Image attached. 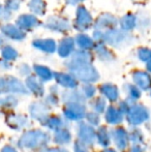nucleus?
I'll return each mask as SVG.
<instances>
[{"instance_id":"nucleus-1","label":"nucleus","mask_w":151,"mask_h":152,"mask_svg":"<svg viewBox=\"0 0 151 152\" xmlns=\"http://www.w3.org/2000/svg\"><path fill=\"white\" fill-rule=\"evenodd\" d=\"M66 66L69 68L71 75L77 79V81H81L86 84L96 82L99 79L98 72L91 63H84V62H77L69 60L66 62Z\"/></svg>"},{"instance_id":"nucleus-2","label":"nucleus","mask_w":151,"mask_h":152,"mask_svg":"<svg viewBox=\"0 0 151 152\" xmlns=\"http://www.w3.org/2000/svg\"><path fill=\"white\" fill-rule=\"evenodd\" d=\"M50 141V136L40 129H31L24 132L18 141V145L23 149H36L44 147Z\"/></svg>"},{"instance_id":"nucleus-3","label":"nucleus","mask_w":151,"mask_h":152,"mask_svg":"<svg viewBox=\"0 0 151 152\" xmlns=\"http://www.w3.org/2000/svg\"><path fill=\"white\" fill-rule=\"evenodd\" d=\"M103 39L110 46L115 48H121L131 44L133 37L129 35L128 32L123 31L122 29H111L104 32Z\"/></svg>"},{"instance_id":"nucleus-4","label":"nucleus","mask_w":151,"mask_h":152,"mask_svg":"<svg viewBox=\"0 0 151 152\" xmlns=\"http://www.w3.org/2000/svg\"><path fill=\"white\" fill-rule=\"evenodd\" d=\"M6 93H19V94H27L26 86L21 82L19 79L12 76H4L0 77V94Z\"/></svg>"},{"instance_id":"nucleus-5","label":"nucleus","mask_w":151,"mask_h":152,"mask_svg":"<svg viewBox=\"0 0 151 152\" xmlns=\"http://www.w3.org/2000/svg\"><path fill=\"white\" fill-rule=\"evenodd\" d=\"M128 123L133 126H138L149 119V112L143 104H133L126 114Z\"/></svg>"},{"instance_id":"nucleus-6","label":"nucleus","mask_w":151,"mask_h":152,"mask_svg":"<svg viewBox=\"0 0 151 152\" xmlns=\"http://www.w3.org/2000/svg\"><path fill=\"white\" fill-rule=\"evenodd\" d=\"M63 115L67 120L79 121L86 116V108L82 102H69L65 104Z\"/></svg>"},{"instance_id":"nucleus-7","label":"nucleus","mask_w":151,"mask_h":152,"mask_svg":"<svg viewBox=\"0 0 151 152\" xmlns=\"http://www.w3.org/2000/svg\"><path fill=\"white\" fill-rule=\"evenodd\" d=\"M78 139L79 142L85 146H93L96 141V132L94 127L86 123H80L78 126Z\"/></svg>"},{"instance_id":"nucleus-8","label":"nucleus","mask_w":151,"mask_h":152,"mask_svg":"<svg viewBox=\"0 0 151 152\" xmlns=\"http://www.w3.org/2000/svg\"><path fill=\"white\" fill-rule=\"evenodd\" d=\"M93 25V20L90 12L80 5L77 8V15L75 19V28L79 31H86Z\"/></svg>"},{"instance_id":"nucleus-9","label":"nucleus","mask_w":151,"mask_h":152,"mask_svg":"<svg viewBox=\"0 0 151 152\" xmlns=\"http://www.w3.org/2000/svg\"><path fill=\"white\" fill-rule=\"evenodd\" d=\"M29 112L33 119L39 121L42 124L46 123V121L50 117L49 116V107L46 102H32L29 107Z\"/></svg>"},{"instance_id":"nucleus-10","label":"nucleus","mask_w":151,"mask_h":152,"mask_svg":"<svg viewBox=\"0 0 151 152\" xmlns=\"http://www.w3.org/2000/svg\"><path fill=\"white\" fill-rule=\"evenodd\" d=\"M111 137L115 143V146L119 150L122 151L127 148L129 144V134L124 127H121V126L115 127L111 132Z\"/></svg>"},{"instance_id":"nucleus-11","label":"nucleus","mask_w":151,"mask_h":152,"mask_svg":"<svg viewBox=\"0 0 151 152\" xmlns=\"http://www.w3.org/2000/svg\"><path fill=\"white\" fill-rule=\"evenodd\" d=\"M118 24V20L111 14H104L101 17L97 18V21L95 22L94 27L95 30L106 32L108 30L114 29Z\"/></svg>"},{"instance_id":"nucleus-12","label":"nucleus","mask_w":151,"mask_h":152,"mask_svg":"<svg viewBox=\"0 0 151 152\" xmlns=\"http://www.w3.org/2000/svg\"><path fill=\"white\" fill-rule=\"evenodd\" d=\"M44 26L50 30L55 32H66L71 29V24L69 20L62 17H51L47 20Z\"/></svg>"},{"instance_id":"nucleus-13","label":"nucleus","mask_w":151,"mask_h":152,"mask_svg":"<svg viewBox=\"0 0 151 152\" xmlns=\"http://www.w3.org/2000/svg\"><path fill=\"white\" fill-rule=\"evenodd\" d=\"M16 25L23 31H29L36 28L40 25V22L34 15H21L16 21Z\"/></svg>"},{"instance_id":"nucleus-14","label":"nucleus","mask_w":151,"mask_h":152,"mask_svg":"<svg viewBox=\"0 0 151 152\" xmlns=\"http://www.w3.org/2000/svg\"><path fill=\"white\" fill-rule=\"evenodd\" d=\"M133 82L140 90H149L151 89V76L148 72L137 70L133 74Z\"/></svg>"},{"instance_id":"nucleus-15","label":"nucleus","mask_w":151,"mask_h":152,"mask_svg":"<svg viewBox=\"0 0 151 152\" xmlns=\"http://www.w3.org/2000/svg\"><path fill=\"white\" fill-rule=\"evenodd\" d=\"M0 30L6 37L12 40H23L26 36V33L21 30L17 25L3 24L0 26Z\"/></svg>"},{"instance_id":"nucleus-16","label":"nucleus","mask_w":151,"mask_h":152,"mask_svg":"<svg viewBox=\"0 0 151 152\" xmlns=\"http://www.w3.org/2000/svg\"><path fill=\"white\" fill-rule=\"evenodd\" d=\"M54 79L57 84L67 89H75L78 86V81L73 75L65 74V72H55Z\"/></svg>"},{"instance_id":"nucleus-17","label":"nucleus","mask_w":151,"mask_h":152,"mask_svg":"<svg viewBox=\"0 0 151 152\" xmlns=\"http://www.w3.org/2000/svg\"><path fill=\"white\" fill-rule=\"evenodd\" d=\"M25 86L29 91L36 96H42L44 94V88L42 82L34 76H29L25 81Z\"/></svg>"},{"instance_id":"nucleus-18","label":"nucleus","mask_w":151,"mask_h":152,"mask_svg":"<svg viewBox=\"0 0 151 152\" xmlns=\"http://www.w3.org/2000/svg\"><path fill=\"white\" fill-rule=\"evenodd\" d=\"M75 39H73L71 37L62 38L58 45V49H57L59 56L62 57V58L69 57L71 53L74 52V50H75Z\"/></svg>"},{"instance_id":"nucleus-19","label":"nucleus","mask_w":151,"mask_h":152,"mask_svg":"<svg viewBox=\"0 0 151 152\" xmlns=\"http://www.w3.org/2000/svg\"><path fill=\"white\" fill-rule=\"evenodd\" d=\"M99 92L111 102H117L119 98L118 88H117V86H115L114 84H111V83H106V84L101 85L99 87Z\"/></svg>"},{"instance_id":"nucleus-20","label":"nucleus","mask_w":151,"mask_h":152,"mask_svg":"<svg viewBox=\"0 0 151 152\" xmlns=\"http://www.w3.org/2000/svg\"><path fill=\"white\" fill-rule=\"evenodd\" d=\"M105 119L109 124L117 125V124H120L123 121V114L119 111L117 107L110 106L109 108H107V111H106Z\"/></svg>"},{"instance_id":"nucleus-21","label":"nucleus","mask_w":151,"mask_h":152,"mask_svg":"<svg viewBox=\"0 0 151 152\" xmlns=\"http://www.w3.org/2000/svg\"><path fill=\"white\" fill-rule=\"evenodd\" d=\"M32 46L39 51L44 53H54L56 51V42L52 38H44V39L33 40Z\"/></svg>"},{"instance_id":"nucleus-22","label":"nucleus","mask_w":151,"mask_h":152,"mask_svg":"<svg viewBox=\"0 0 151 152\" xmlns=\"http://www.w3.org/2000/svg\"><path fill=\"white\" fill-rule=\"evenodd\" d=\"M28 117L21 114H12L7 118V124L14 129H21L28 125Z\"/></svg>"},{"instance_id":"nucleus-23","label":"nucleus","mask_w":151,"mask_h":152,"mask_svg":"<svg viewBox=\"0 0 151 152\" xmlns=\"http://www.w3.org/2000/svg\"><path fill=\"white\" fill-rule=\"evenodd\" d=\"M53 140L56 144L58 145H64L69 144L71 141V134L66 127H60L58 129L55 130L54 137H53Z\"/></svg>"},{"instance_id":"nucleus-24","label":"nucleus","mask_w":151,"mask_h":152,"mask_svg":"<svg viewBox=\"0 0 151 152\" xmlns=\"http://www.w3.org/2000/svg\"><path fill=\"white\" fill-rule=\"evenodd\" d=\"M94 50L96 55L98 56L99 60L101 61H106V62H110V61H113L115 59L114 54L103 44H97L96 46L94 47Z\"/></svg>"},{"instance_id":"nucleus-25","label":"nucleus","mask_w":151,"mask_h":152,"mask_svg":"<svg viewBox=\"0 0 151 152\" xmlns=\"http://www.w3.org/2000/svg\"><path fill=\"white\" fill-rule=\"evenodd\" d=\"M33 70L35 72L38 79H39L42 82H48V81L52 80V79L54 78V74L51 72L50 68L44 65L35 64V65L33 66Z\"/></svg>"},{"instance_id":"nucleus-26","label":"nucleus","mask_w":151,"mask_h":152,"mask_svg":"<svg viewBox=\"0 0 151 152\" xmlns=\"http://www.w3.org/2000/svg\"><path fill=\"white\" fill-rule=\"evenodd\" d=\"M96 140L99 145L103 147H108L111 143V134L106 126L101 125L98 127L96 132Z\"/></svg>"},{"instance_id":"nucleus-27","label":"nucleus","mask_w":151,"mask_h":152,"mask_svg":"<svg viewBox=\"0 0 151 152\" xmlns=\"http://www.w3.org/2000/svg\"><path fill=\"white\" fill-rule=\"evenodd\" d=\"M75 42L78 45V47L81 49V50H90L94 47V42H93V39L91 37H89L88 35L84 33H80L76 36L75 38Z\"/></svg>"},{"instance_id":"nucleus-28","label":"nucleus","mask_w":151,"mask_h":152,"mask_svg":"<svg viewBox=\"0 0 151 152\" xmlns=\"http://www.w3.org/2000/svg\"><path fill=\"white\" fill-rule=\"evenodd\" d=\"M62 99L64 100L65 104H69V102H82V104H84L85 96L83 95L82 91L71 90L69 92H63Z\"/></svg>"},{"instance_id":"nucleus-29","label":"nucleus","mask_w":151,"mask_h":152,"mask_svg":"<svg viewBox=\"0 0 151 152\" xmlns=\"http://www.w3.org/2000/svg\"><path fill=\"white\" fill-rule=\"evenodd\" d=\"M137 25V18L135 15L127 14L124 17H122L120 20V26L121 29L125 32H128L133 30Z\"/></svg>"},{"instance_id":"nucleus-30","label":"nucleus","mask_w":151,"mask_h":152,"mask_svg":"<svg viewBox=\"0 0 151 152\" xmlns=\"http://www.w3.org/2000/svg\"><path fill=\"white\" fill-rule=\"evenodd\" d=\"M29 8L34 15L42 16L46 12V2L44 0H30Z\"/></svg>"},{"instance_id":"nucleus-31","label":"nucleus","mask_w":151,"mask_h":152,"mask_svg":"<svg viewBox=\"0 0 151 152\" xmlns=\"http://www.w3.org/2000/svg\"><path fill=\"white\" fill-rule=\"evenodd\" d=\"M123 89H124V92H126V94L128 95V99L133 100V102L141 97V90L136 85L125 84L123 86Z\"/></svg>"},{"instance_id":"nucleus-32","label":"nucleus","mask_w":151,"mask_h":152,"mask_svg":"<svg viewBox=\"0 0 151 152\" xmlns=\"http://www.w3.org/2000/svg\"><path fill=\"white\" fill-rule=\"evenodd\" d=\"M1 56H2V58H3V60H5V61H8V62L14 61L18 58V52H17L12 47L6 46L2 49Z\"/></svg>"},{"instance_id":"nucleus-33","label":"nucleus","mask_w":151,"mask_h":152,"mask_svg":"<svg viewBox=\"0 0 151 152\" xmlns=\"http://www.w3.org/2000/svg\"><path fill=\"white\" fill-rule=\"evenodd\" d=\"M91 108L92 111L97 114H101L105 112L106 108H107V104H106V99L103 97H97L95 98L93 102H91Z\"/></svg>"},{"instance_id":"nucleus-34","label":"nucleus","mask_w":151,"mask_h":152,"mask_svg":"<svg viewBox=\"0 0 151 152\" xmlns=\"http://www.w3.org/2000/svg\"><path fill=\"white\" fill-rule=\"evenodd\" d=\"M44 125L48 126L50 129L56 130L60 127H63V121L60 117L58 116H51L48 118V120L46 121Z\"/></svg>"},{"instance_id":"nucleus-35","label":"nucleus","mask_w":151,"mask_h":152,"mask_svg":"<svg viewBox=\"0 0 151 152\" xmlns=\"http://www.w3.org/2000/svg\"><path fill=\"white\" fill-rule=\"evenodd\" d=\"M18 104V100L14 96H5L0 98V110L1 109H12Z\"/></svg>"},{"instance_id":"nucleus-36","label":"nucleus","mask_w":151,"mask_h":152,"mask_svg":"<svg viewBox=\"0 0 151 152\" xmlns=\"http://www.w3.org/2000/svg\"><path fill=\"white\" fill-rule=\"evenodd\" d=\"M129 141L133 142V145L143 144V134L139 128H133L131 132H129Z\"/></svg>"},{"instance_id":"nucleus-37","label":"nucleus","mask_w":151,"mask_h":152,"mask_svg":"<svg viewBox=\"0 0 151 152\" xmlns=\"http://www.w3.org/2000/svg\"><path fill=\"white\" fill-rule=\"evenodd\" d=\"M138 58L141 61L148 62L151 60V50L147 48H140L138 50Z\"/></svg>"},{"instance_id":"nucleus-38","label":"nucleus","mask_w":151,"mask_h":152,"mask_svg":"<svg viewBox=\"0 0 151 152\" xmlns=\"http://www.w3.org/2000/svg\"><path fill=\"white\" fill-rule=\"evenodd\" d=\"M82 93L85 98H91L96 93V88L92 84H86L82 87Z\"/></svg>"},{"instance_id":"nucleus-39","label":"nucleus","mask_w":151,"mask_h":152,"mask_svg":"<svg viewBox=\"0 0 151 152\" xmlns=\"http://www.w3.org/2000/svg\"><path fill=\"white\" fill-rule=\"evenodd\" d=\"M86 119L87 121H88L89 125L91 126H97L99 124V115L97 114V113L93 112V111H91V112L89 113H86Z\"/></svg>"},{"instance_id":"nucleus-40","label":"nucleus","mask_w":151,"mask_h":152,"mask_svg":"<svg viewBox=\"0 0 151 152\" xmlns=\"http://www.w3.org/2000/svg\"><path fill=\"white\" fill-rule=\"evenodd\" d=\"M21 4V0H6L5 1V10L8 12L19 10Z\"/></svg>"},{"instance_id":"nucleus-41","label":"nucleus","mask_w":151,"mask_h":152,"mask_svg":"<svg viewBox=\"0 0 151 152\" xmlns=\"http://www.w3.org/2000/svg\"><path fill=\"white\" fill-rule=\"evenodd\" d=\"M47 104H51V106H56L58 104V97L55 93H50V95L47 97L46 99Z\"/></svg>"},{"instance_id":"nucleus-42","label":"nucleus","mask_w":151,"mask_h":152,"mask_svg":"<svg viewBox=\"0 0 151 152\" xmlns=\"http://www.w3.org/2000/svg\"><path fill=\"white\" fill-rule=\"evenodd\" d=\"M74 151L75 152H89L88 149H87V146H85L84 144H82L81 142L77 141L74 145Z\"/></svg>"},{"instance_id":"nucleus-43","label":"nucleus","mask_w":151,"mask_h":152,"mask_svg":"<svg viewBox=\"0 0 151 152\" xmlns=\"http://www.w3.org/2000/svg\"><path fill=\"white\" fill-rule=\"evenodd\" d=\"M30 67H29L27 64H22V65L19 66V72H20V75H22V76H27L29 77V75H30Z\"/></svg>"},{"instance_id":"nucleus-44","label":"nucleus","mask_w":151,"mask_h":152,"mask_svg":"<svg viewBox=\"0 0 151 152\" xmlns=\"http://www.w3.org/2000/svg\"><path fill=\"white\" fill-rule=\"evenodd\" d=\"M131 152H144V148L142 147L141 144L139 145H133V148H131Z\"/></svg>"},{"instance_id":"nucleus-45","label":"nucleus","mask_w":151,"mask_h":152,"mask_svg":"<svg viewBox=\"0 0 151 152\" xmlns=\"http://www.w3.org/2000/svg\"><path fill=\"white\" fill-rule=\"evenodd\" d=\"M1 152H18V151L12 146H10V145H6V146H4L3 148H2Z\"/></svg>"},{"instance_id":"nucleus-46","label":"nucleus","mask_w":151,"mask_h":152,"mask_svg":"<svg viewBox=\"0 0 151 152\" xmlns=\"http://www.w3.org/2000/svg\"><path fill=\"white\" fill-rule=\"evenodd\" d=\"M42 152H69L65 149H60V148H51V149H47V150H42Z\"/></svg>"},{"instance_id":"nucleus-47","label":"nucleus","mask_w":151,"mask_h":152,"mask_svg":"<svg viewBox=\"0 0 151 152\" xmlns=\"http://www.w3.org/2000/svg\"><path fill=\"white\" fill-rule=\"evenodd\" d=\"M80 1H82V0H66L67 3L71 4V5H76V4H78Z\"/></svg>"},{"instance_id":"nucleus-48","label":"nucleus","mask_w":151,"mask_h":152,"mask_svg":"<svg viewBox=\"0 0 151 152\" xmlns=\"http://www.w3.org/2000/svg\"><path fill=\"white\" fill-rule=\"evenodd\" d=\"M101 152H117V151L114 150V149H111V148H106V149H104Z\"/></svg>"},{"instance_id":"nucleus-49","label":"nucleus","mask_w":151,"mask_h":152,"mask_svg":"<svg viewBox=\"0 0 151 152\" xmlns=\"http://www.w3.org/2000/svg\"><path fill=\"white\" fill-rule=\"evenodd\" d=\"M146 67H147V70L148 72H151V60L147 62V65H146Z\"/></svg>"},{"instance_id":"nucleus-50","label":"nucleus","mask_w":151,"mask_h":152,"mask_svg":"<svg viewBox=\"0 0 151 152\" xmlns=\"http://www.w3.org/2000/svg\"><path fill=\"white\" fill-rule=\"evenodd\" d=\"M2 44H3V39H2V37L0 36V47L2 46Z\"/></svg>"},{"instance_id":"nucleus-51","label":"nucleus","mask_w":151,"mask_h":152,"mask_svg":"<svg viewBox=\"0 0 151 152\" xmlns=\"http://www.w3.org/2000/svg\"><path fill=\"white\" fill-rule=\"evenodd\" d=\"M2 16V6H1V4H0V17Z\"/></svg>"},{"instance_id":"nucleus-52","label":"nucleus","mask_w":151,"mask_h":152,"mask_svg":"<svg viewBox=\"0 0 151 152\" xmlns=\"http://www.w3.org/2000/svg\"><path fill=\"white\" fill-rule=\"evenodd\" d=\"M150 95H151V93H150Z\"/></svg>"}]
</instances>
